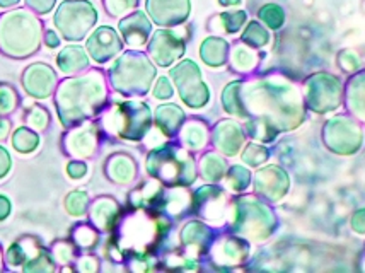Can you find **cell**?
I'll use <instances>...</instances> for the list:
<instances>
[{
	"instance_id": "cell-1",
	"label": "cell",
	"mask_w": 365,
	"mask_h": 273,
	"mask_svg": "<svg viewBox=\"0 0 365 273\" xmlns=\"http://www.w3.org/2000/svg\"><path fill=\"white\" fill-rule=\"evenodd\" d=\"M241 120H256L270 125L278 133L292 132L306 120V103L295 82L280 73L241 81Z\"/></svg>"
},
{
	"instance_id": "cell-2",
	"label": "cell",
	"mask_w": 365,
	"mask_h": 273,
	"mask_svg": "<svg viewBox=\"0 0 365 273\" xmlns=\"http://www.w3.org/2000/svg\"><path fill=\"white\" fill-rule=\"evenodd\" d=\"M111 89L106 71L88 68L77 76H67L56 86L53 106L63 130L89 120H98L110 105Z\"/></svg>"
},
{
	"instance_id": "cell-3",
	"label": "cell",
	"mask_w": 365,
	"mask_h": 273,
	"mask_svg": "<svg viewBox=\"0 0 365 273\" xmlns=\"http://www.w3.org/2000/svg\"><path fill=\"white\" fill-rule=\"evenodd\" d=\"M45 23L28 7L0 14V53L11 60H28L41 50Z\"/></svg>"
},
{
	"instance_id": "cell-4",
	"label": "cell",
	"mask_w": 365,
	"mask_h": 273,
	"mask_svg": "<svg viewBox=\"0 0 365 273\" xmlns=\"http://www.w3.org/2000/svg\"><path fill=\"white\" fill-rule=\"evenodd\" d=\"M173 231V220L168 215L158 210H130L123 215L121 222L113 232L123 248L125 254L128 253H149L158 254L160 248L166 244V239Z\"/></svg>"
},
{
	"instance_id": "cell-5",
	"label": "cell",
	"mask_w": 365,
	"mask_h": 273,
	"mask_svg": "<svg viewBox=\"0 0 365 273\" xmlns=\"http://www.w3.org/2000/svg\"><path fill=\"white\" fill-rule=\"evenodd\" d=\"M104 135L121 142L138 144L154 127V111L142 98L110 99V105L99 115Z\"/></svg>"
},
{
	"instance_id": "cell-6",
	"label": "cell",
	"mask_w": 365,
	"mask_h": 273,
	"mask_svg": "<svg viewBox=\"0 0 365 273\" xmlns=\"http://www.w3.org/2000/svg\"><path fill=\"white\" fill-rule=\"evenodd\" d=\"M227 227L251 244H262L275 234L278 219L270 203L258 195L239 193L229 202Z\"/></svg>"
},
{
	"instance_id": "cell-7",
	"label": "cell",
	"mask_w": 365,
	"mask_h": 273,
	"mask_svg": "<svg viewBox=\"0 0 365 273\" xmlns=\"http://www.w3.org/2000/svg\"><path fill=\"white\" fill-rule=\"evenodd\" d=\"M145 175L154 177L166 188H190L198 180V164L195 154L180 142L166 140L152 147L145 155Z\"/></svg>"
},
{
	"instance_id": "cell-8",
	"label": "cell",
	"mask_w": 365,
	"mask_h": 273,
	"mask_svg": "<svg viewBox=\"0 0 365 273\" xmlns=\"http://www.w3.org/2000/svg\"><path fill=\"white\" fill-rule=\"evenodd\" d=\"M108 84L121 98H143L158 79V65L142 50H123L106 71Z\"/></svg>"
},
{
	"instance_id": "cell-9",
	"label": "cell",
	"mask_w": 365,
	"mask_h": 273,
	"mask_svg": "<svg viewBox=\"0 0 365 273\" xmlns=\"http://www.w3.org/2000/svg\"><path fill=\"white\" fill-rule=\"evenodd\" d=\"M98 21L99 12L93 0H62L51 17L56 33L67 43L84 41Z\"/></svg>"
},
{
	"instance_id": "cell-10",
	"label": "cell",
	"mask_w": 365,
	"mask_h": 273,
	"mask_svg": "<svg viewBox=\"0 0 365 273\" xmlns=\"http://www.w3.org/2000/svg\"><path fill=\"white\" fill-rule=\"evenodd\" d=\"M169 79L173 81L181 103L190 110H203L210 105L212 93L200 65L191 58H181L169 67Z\"/></svg>"
},
{
	"instance_id": "cell-11",
	"label": "cell",
	"mask_w": 365,
	"mask_h": 273,
	"mask_svg": "<svg viewBox=\"0 0 365 273\" xmlns=\"http://www.w3.org/2000/svg\"><path fill=\"white\" fill-rule=\"evenodd\" d=\"M190 36V26L186 24L178 28H158L152 31L145 53L159 68H169L185 58Z\"/></svg>"
},
{
	"instance_id": "cell-12",
	"label": "cell",
	"mask_w": 365,
	"mask_h": 273,
	"mask_svg": "<svg viewBox=\"0 0 365 273\" xmlns=\"http://www.w3.org/2000/svg\"><path fill=\"white\" fill-rule=\"evenodd\" d=\"M301 91L307 110L318 115L334 111L341 103V82L333 73H311L304 81Z\"/></svg>"
},
{
	"instance_id": "cell-13",
	"label": "cell",
	"mask_w": 365,
	"mask_h": 273,
	"mask_svg": "<svg viewBox=\"0 0 365 273\" xmlns=\"http://www.w3.org/2000/svg\"><path fill=\"white\" fill-rule=\"evenodd\" d=\"M104 137L106 135H104L99 121L89 120L65 130L60 138V149L68 159L89 161L98 155Z\"/></svg>"
},
{
	"instance_id": "cell-14",
	"label": "cell",
	"mask_w": 365,
	"mask_h": 273,
	"mask_svg": "<svg viewBox=\"0 0 365 273\" xmlns=\"http://www.w3.org/2000/svg\"><path fill=\"white\" fill-rule=\"evenodd\" d=\"M191 200H193L191 215H197L215 229L227 225L230 198L224 186L205 183L191 192Z\"/></svg>"
},
{
	"instance_id": "cell-15",
	"label": "cell",
	"mask_w": 365,
	"mask_h": 273,
	"mask_svg": "<svg viewBox=\"0 0 365 273\" xmlns=\"http://www.w3.org/2000/svg\"><path fill=\"white\" fill-rule=\"evenodd\" d=\"M60 77L56 68L46 62H31L21 72V89L34 101H45L53 98Z\"/></svg>"
},
{
	"instance_id": "cell-16",
	"label": "cell",
	"mask_w": 365,
	"mask_h": 273,
	"mask_svg": "<svg viewBox=\"0 0 365 273\" xmlns=\"http://www.w3.org/2000/svg\"><path fill=\"white\" fill-rule=\"evenodd\" d=\"M86 51L91 62L96 65H108L125 50V43L121 40L118 29L110 24L96 26L89 36L86 38Z\"/></svg>"
},
{
	"instance_id": "cell-17",
	"label": "cell",
	"mask_w": 365,
	"mask_h": 273,
	"mask_svg": "<svg viewBox=\"0 0 365 273\" xmlns=\"http://www.w3.org/2000/svg\"><path fill=\"white\" fill-rule=\"evenodd\" d=\"M251 186H253L255 195H258L270 205H277L290 192V176L278 164H268L255 172Z\"/></svg>"
},
{
	"instance_id": "cell-18",
	"label": "cell",
	"mask_w": 365,
	"mask_h": 273,
	"mask_svg": "<svg viewBox=\"0 0 365 273\" xmlns=\"http://www.w3.org/2000/svg\"><path fill=\"white\" fill-rule=\"evenodd\" d=\"M251 254V242L237 234L225 232L222 236H217L208 249L207 257L217 267L234 268L247 262Z\"/></svg>"
},
{
	"instance_id": "cell-19",
	"label": "cell",
	"mask_w": 365,
	"mask_h": 273,
	"mask_svg": "<svg viewBox=\"0 0 365 273\" xmlns=\"http://www.w3.org/2000/svg\"><path fill=\"white\" fill-rule=\"evenodd\" d=\"M191 0H145V12L158 28H178L188 23Z\"/></svg>"
},
{
	"instance_id": "cell-20",
	"label": "cell",
	"mask_w": 365,
	"mask_h": 273,
	"mask_svg": "<svg viewBox=\"0 0 365 273\" xmlns=\"http://www.w3.org/2000/svg\"><path fill=\"white\" fill-rule=\"evenodd\" d=\"M215 237V227L203 222L202 219H190L180 231V249L190 258L202 259L207 257Z\"/></svg>"
},
{
	"instance_id": "cell-21",
	"label": "cell",
	"mask_w": 365,
	"mask_h": 273,
	"mask_svg": "<svg viewBox=\"0 0 365 273\" xmlns=\"http://www.w3.org/2000/svg\"><path fill=\"white\" fill-rule=\"evenodd\" d=\"M246 140L247 135L245 127L234 118L217 121L210 130V144L224 158H237L242 147L246 145Z\"/></svg>"
},
{
	"instance_id": "cell-22",
	"label": "cell",
	"mask_w": 365,
	"mask_h": 273,
	"mask_svg": "<svg viewBox=\"0 0 365 273\" xmlns=\"http://www.w3.org/2000/svg\"><path fill=\"white\" fill-rule=\"evenodd\" d=\"M357 137V125H354V121L343 118V116L326 121L323 127L324 145L334 154H354L359 147Z\"/></svg>"
},
{
	"instance_id": "cell-23",
	"label": "cell",
	"mask_w": 365,
	"mask_h": 273,
	"mask_svg": "<svg viewBox=\"0 0 365 273\" xmlns=\"http://www.w3.org/2000/svg\"><path fill=\"white\" fill-rule=\"evenodd\" d=\"M125 215L121 203L111 195H99L91 200L88 210V220L101 234L116 232L118 225Z\"/></svg>"
},
{
	"instance_id": "cell-24",
	"label": "cell",
	"mask_w": 365,
	"mask_h": 273,
	"mask_svg": "<svg viewBox=\"0 0 365 273\" xmlns=\"http://www.w3.org/2000/svg\"><path fill=\"white\" fill-rule=\"evenodd\" d=\"M116 29H118L125 46L133 50H142L145 48L147 43L150 40L152 31H154V24H152L150 17L147 16L145 11L137 9V11L121 17Z\"/></svg>"
},
{
	"instance_id": "cell-25",
	"label": "cell",
	"mask_w": 365,
	"mask_h": 273,
	"mask_svg": "<svg viewBox=\"0 0 365 273\" xmlns=\"http://www.w3.org/2000/svg\"><path fill=\"white\" fill-rule=\"evenodd\" d=\"M103 175L108 181L116 186H130L137 183L140 168L137 159L125 150H115L108 154L103 163Z\"/></svg>"
},
{
	"instance_id": "cell-26",
	"label": "cell",
	"mask_w": 365,
	"mask_h": 273,
	"mask_svg": "<svg viewBox=\"0 0 365 273\" xmlns=\"http://www.w3.org/2000/svg\"><path fill=\"white\" fill-rule=\"evenodd\" d=\"M166 186L154 177L147 176L128 193L127 205L130 210H159Z\"/></svg>"
},
{
	"instance_id": "cell-27",
	"label": "cell",
	"mask_w": 365,
	"mask_h": 273,
	"mask_svg": "<svg viewBox=\"0 0 365 273\" xmlns=\"http://www.w3.org/2000/svg\"><path fill=\"white\" fill-rule=\"evenodd\" d=\"M210 130L212 127L203 118H198V116H191V118H188V116H186L185 123L181 125L176 138L186 150H190V153H203V150H207V147L210 145Z\"/></svg>"
},
{
	"instance_id": "cell-28",
	"label": "cell",
	"mask_w": 365,
	"mask_h": 273,
	"mask_svg": "<svg viewBox=\"0 0 365 273\" xmlns=\"http://www.w3.org/2000/svg\"><path fill=\"white\" fill-rule=\"evenodd\" d=\"M45 248V242H43L40 236H36V234H23L16 241H12L7 246V249H4L6 268H14V270L21 268L28 259H31L34 254H38Z\"/></svg>"
},
{
	"instance_id": "cell-29",
	"label": "cell",
	"mask_w": 365,
	"mask_h": 273,
	"mask_svg": "<svg viewBox=\"0 0 365 273\" xmlns=\"http://www.w3.org/2000/svg\"><path fill=\"white\" fill-rule=\"evenodd\" d=\"M247 21H250V14L245 9H227V11L212 16L207 23V29L219 36H236V34H241Z\"/></svg>"
},
{
	"instance_id": "cell-30",
	"label": "cell",
	"mask_w": 365,
	"mask_h": 273,
	"mask_svg": "<svg viewBox=\"0 0 365 273\" xmlns=\"http://www.w3.org/2000/svg\"><path fill=\"white\" fill-rule=\"evenodd\" d=\"M185 120L186 111L176 103L164 101L154 110V127L169 140H175Z\"/></svg>"
},
{
	"instance_id": "cell-31",
	"label": "cell",
	"mask_w": 365,
	"mask_h": 273,
	"mask_svg": "<svg viewBox=\"0 0 365 273\" xmlns=\"http://www.w3.org/2000/svg\"><path fill=\"white\" fill-rule=\"evenodd\" d=\"M262 58V50H256L241 40L230 43L227 65L239 76H251L259 67Z\"/></svg>"
},
{
	"instance_id": "cell-32",
	"label": "cell",
	"mask_w": 365,
	"mask_h": 273,
	"mask_svg": "<svg viewBox=\"0 0 365 273\" xmlns=\"http://www.w3.org/2000/svg\"><path fill=\"white\" fill-rule=\"evenodd\" d=\"M229 50L230 43L225 36H219V34H210L205 40L200 43L198 46V56L202 60L203 65H207L208 68H219L227 67L229 60Z\"/></svg>"
},
{
	"instance_id": "cell-33",
	"label": "cell",
	"mask_w": 365,
	"mask_h": 273,
	"mask_svg": "<svg viewBox=\"0 0 365 273\" xmlns=\"http://www.w3.org/2000/svg\"><path fill=\"white\" fill-rule=\"evenodd\" d=\"M56 68L60 73L67 76H77L91 68V58L86 51V46L79 43H68L56 55Z\"/></svg>"
},
{
	"instance_id": "cell-34",
	"label": "cell",
	"mask_w": 365,
	"mask_h": 273,
	"mask_svg": "<svg viewBox=\"0 0 365 273\" xmlns=\"http://www.w3.org/2000/svg\"><path fill=\"white\" fill-rule=\"evenodd\" d=\"M191 207H193L191 192L188 188L178 186V188H166L158 212L168 215L171 220H181L191 215Z\"/></svg>"
},
{
	"instance_id": "cell-35",
	"label": "cell",
	"mask_w": 365,
	"mask_h": 273,
	"mask_svg": "<svg viewBox=\"0 0 365 273\" xmlns=\"http://www.w3.org/2000/svg\"><path fill=\"white\" fill-rule=\"evenodd\" d=\"M198 164V177H202L205 183L220 185L222 183L225 172H227V158L217 150H203Z\"/></svg>"
},
{
	"instance_id": "cell-36",
	"label": "cell",
	"mask_w": 365,
	"mask_h": 273,
	"mask_svg": "<svg viewBox=\"0 0 365 273\" xmlns=\"http://www.w3.org/2000/svg\"><path fill=\"white\" fill-rule=\"evenodd\" d=\"M68 239H71L79 253H94L101 244V232L94 227L93 224L81 220L76 222L68 231Z\"/></svg>"
},
{
	"instance_id": "cell-37",
	"label": "cell",
	"mask_w": 365,
	"mask_h": 273,
	"mask_svg": "<svg viewBox=\"0 0 365 273\" xmlns=\"http://www.w3.org/2000/svg\"><path fill=\"white\" fill-rule=\"evenodd\" d=\"M9 140H11V147L17 154L31 155L40 149L41 133L34 132L33 128L26 127V125H21V127H16L12 130Z\"/></svg>"
},
{
	"instance_id": "cell-38",
	"label": "cell",
	"mask_w": 365,
	"mask_h": 273,
	"mask_svg": "<svg viewBox=\"0 0 365 273\" xmlns=\"http://www.w3.org/2000/svg\"><path fill=\"white\" fill-rule=\"evenodd\" d=\"M251 181H253V172H251L250 168L245 166V164H232V166L227 168L222 183L227 193L239 195L245 193L250 188Z\"/></svg>"
},
{
	"instance_id": "cell-39",
	"label": "cell",
	"mask_w": 365,
	"mask_h": 273,
	"mask_svg": "<svg viewBox=\"0 0 365 273\" xmlns=\"http://www.w3.org/2000/svg\"><path fill=\"white\" fill-rule=\"evenodd\" d=\"M239 40L246 43V45L253 46L256 50H263L272 43V31L267 26L259 23L258 19H251L247 21L245 29L241 31V38Z\"/></svg>"
},
{
	"instance_id": "cell-40",
	"label": "cell",
	"mask_w": 365,
	"mask_h": 273,
	"mask_svg": "<svg viewBox=\"0 0 365 273\" xmlns=\"http://www.w3.org/2000/svg\"><path fill=\"white\" fill-rule=\"evenodd\" d=\"M91 205V195L88 190L84 188H76L72 192H68L63 198V209L67 212V215H71L72 219H84L88 217V210Z\"/></svg>"
},
{
	"instance_id": "cell-41",
	"label": "cell",
	"mask_w": 365,
	"mask_h": 273,
	"mask_svg": "<svg viewBox=\"0 0 365 273\" xmlns=\"http://www.w3.org/2000/svg\"><path fill=\"white\" fill-rule=\"evenodd\" d=\"M23 121L26 127L33 128L34 132L45 133L51 125V113L40 103H29V106L24 110Z\"/></svg>"
},
{
	"instance_id": "cell-42",
	"label": "cell",
	"mask_w": 365,
	"mask_h": 273,
	"mask_svg": "<svg viewBox=\"0 0 365 273\" xmlns=\"http://www.w3.org/2000/svg\"><path fill=\"white\" fill-rule=\"evenodd\" d=\"M256 16H258L259 23L267 26L270 31H278V29H282L287 21L285 9L282 7L280 4H275V2L263 4V6L258 9V12H256Z\"/></svg>"
},
{
	"instance_id": "cell-43",
	"label": "cell",
	"mask_w": 365,
	"mask_h": 273,
	"mask_svg": "<svg viewBox=\"0 0 365 273\" xmlns=\"http://www.w3.org/2000/svg\"><path fill=\"white\" fill-rule=\"evenodd\" d=\"M48 249H50L51 258H53V262L58 265V268L65 265H72L77 259V257L81 254L79 249L76 248V244H73L68 237H65V239H55L50 246H48Z\"/></svg>"
},
{
	"instance_id": "cell-44",
	"label": "cell",
	"mask_w": 365,
	"mask_h": 273,
	"mask_svg": "<svg viewBox=\"0 0 365 273\" xmlns=\"http://www.w3.org/2000/svg\"><path fill=\"white\" fill-rule=\"evenodd\" d=\"M239 86H241V81L229 82V84L222 89V94H220V105H222V110L227 113L230 118L236 120H241L242 116L241 99H239Z\"/></svg>"
},
{
	"instance_id": "cell-45",
	"label": "cell",
	"mask_w": 365,
	"mask_h": 273,
	"mask_svg": "<svg viewBox=\"0 0 365 273\" xmlns=\"http://www.w3.org/2000/svg\"><path fill=\"white\" fill-rule=\"evenodd\" d=\"M241 161L247 168H262L268 163L270 159V149H268L264 144H259V142H250L242 147L241 150Z\"/></svg>"
},
{
	"instance_id": "cell-46",
	"label": "cell",
	"mask_w": 365,
	"mask_h": 273,
	"mask_svg": "<svg viewBox=\"0 0 365 273\" xmlns=\"http://www.w3.org/2000/svg\"><path fill=\"white\" fill-rule=\"evenodd\" d=\"M23 105L19 91L11 82H0V116H11Z\"/></svg>"
},
{
	"instance_id": "cell-47",
	"label": "cell",
	"mask_w": 365,
	"mask_h": 273,
	"mask_svg": "<svg viewBox=\"0 0 365 273\" xmlns=\"http://www.w3.org/2000/svg\"><path fill=\"white\" fill-rule=\"evenodd\" d=\"M21 270L24 273H53L58 270V265H56L53 258H51L50 249L45 248L38 254H34L31 259H28V262L21 267Z\"/></svg>"
},
{
	"instance_id": "cell-48",
	"label": "cell",
	"mask_w": 365,
	"mask_h": 273,
	"mask_svg": "<svg viewBox=\"0 0 365 273\" xmlns=\"http://www.w3.org/2000/svg\"><path fill=\"white\" fill-rule=\"evenodd\" d=\"M104 12L115 19H121L130 12L137 11L140 6V0H101Z\"/></svg>"
},
{
	"instance_id": "cell-49",
	"label": "cell",
	"mask_w": 365,
	"mask_h": 273,
	"mask_svg": "<svg viewBox=\"0 0 365 273\" xmlns=\"http://www.w3.org/2000/svg\"><path fill=\"white\" fill-rule=\"evenodd\" d=\"M175 93L176 89L175 86H173V81L169 79V76H159L158 79L154 81V86H152V96L158 99V101H171Z\"/></svg>"
},
{
	"instance_id": "cell-50",
	"label": "cell",
	"mask_w": 365,
	"mask_h": 273,
	"mask_svg": "<svg viewBox=\"0 0 365 273\" xmlns=\"http://www.w3.org/2000/svg\"><path fill=\"white\" fill-rule=\"evenodd\" d=\"M73 267L81 273H98L101 270V258L94 253H81L73 262Z\"/></svg>"
},
{
	"instance_id": "cell-51",
	"label": "cell",
	"mask_w": 365,
	"mask_h": 273,
	"mask_svg": "<svg viewBox=\"0 0 365 273\" xmlns=\"http://www.w3.org/2000/svg\"><path fill=\"white\" fill-rule=\"evenodd\" d=\"M65 172L73 181L84 180L89 172V164L88 161H82V159H68V163L65 164Z\"/></svg>"
},
{
	"instance_id": "cell-52",
	"label": "cell",
	"mask_w": 365,
	"mask_h": 273,
	"mask_svg": "<svg viewBox=\"0 0 365 273\" xmlns=\"http://www.w3.org/2000/svg\"><path fill=\"white\" fill-rule=\"evenodd\" d=\"M24 7H28L29 11L34 12L36 16L45 17L55 11L58 0H23Z\"/></svg>"
},
{
	"instance_id": "cell-53",
	"label": "cell",
	"mask_w": 365,
	"mask_h": 273,
	"mask_svg": "<svg viewBox=\"0 0 365 273\" xmlns=\"http://www.w3.org/2000/svg\"><path fill=\"white\" fill-rule=\"evenodd\" d=\"M14 168V161H12L11 150L0 142V181H4L12 172Z\"/></svg>"
},
{
	"instance_id": "cell-54",
	"label": "cell",
	"mask_w": 365,
	"mask_h": 273,
	"mask_svg": "<svg viewBox=\"0 0 365 273\" xmlns=\"http://www.w3.org/2000/svg\"><path fill=\"white\" fill-rule=\"evenodd\" d=\"M62 36L56 33V29H45V34H43V45L46 46L48 50H56L62 45Z\"/></svg>"
},
{
	"instance_id": "cell-55",
	"label": "cell",
	"mask_w": 365,
	"mask_h": 273,
	"mask_svg": "<svg viewBox=\"0 0 365 273\" xmlns=\"http://www.w3.org/2000/svg\"><path fill=\"white\" fill-rule=\"evenodd\" d=\"M12 215V200L7 195L0 193V224L6 222V220Z\"/></svg>"
},
{
	"instance_id": "cell-56",
	"label": "cell",
	"mask_w": 365,
	"mask_h": 273,
	"mask_svg": "<svg viewBox=\"0 0 365 273\" xmlns=\"http://www.w3.org/2000/svg\"><path fill=\"white\" fill-rule=\"evenodd\" d=\"M12 120L9 116H0V142L7 140L12 133Z\"/></svg>"
},
{
	"instance_id": "cell-57",
	"label": "cell",
	"mask_w": 365,
	"mask_h": 273,
	"mask_svg": "<svg viewBox=\"0 0 365 273\" xmlns=\"http://www.w3.org/2000/svg\"><path fill=\"white\" fill-rule=\"evenodd\" d=\"M21 2H23V0H0V9H2V11L16 9V7H19Z\"/></svg>"
},
{
	"instance_id": "cell-58",
	"label": "cell",
	"mask_w": 365,
	"mask_h": 273,
	"mask_svg": "<svg viewBox=\"0 0 365 273\" xmlns=\"http://www.w3.org/2000/svg\"><path fill=\"white\" fill-rule=\"evenodd\" d=\"M242 0H219V6L224 9H237L241 7Z\"/></svg>"
},
{
	"instance_id": "cell-59",
	"label": "cell",
	"mask_w": 365,
	"mask_h": 273,
	"mask_svg": "<svg viewBox=\"0 0 365 273\" xmlns=\"http://www.w3.org/2000/svg\"><path fill=\"white\" fill-rule=\"evenodd\" d=\"M6 270V262H4V249L2 244H0V272Z\"/></svg>"
}]
</instances>
